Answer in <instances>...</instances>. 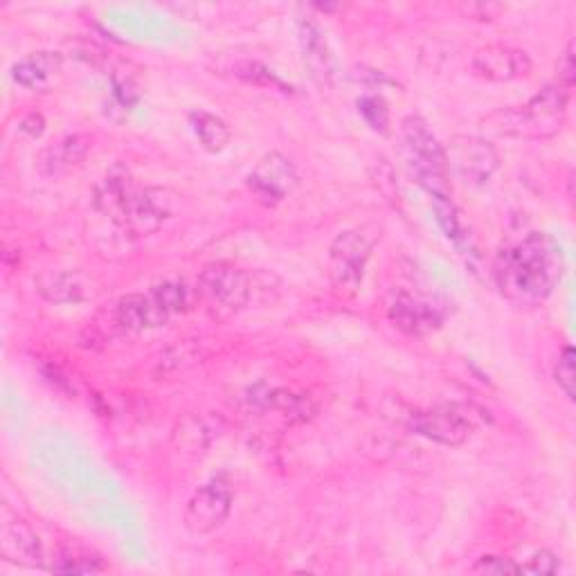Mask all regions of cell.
Wrapping results in <instances>:
<instances>
[{
	"instance_id": "6da1fadb",
	"label": "cell",
	"mask_w": 576,
	"mask_h": 576,
	"mask_svg": "<svg viewBox=\"0 0 576 576\" xmlns=\"http://www.w3.org/2000/svg\"><path fill=\"white\" fill-rule=\"evenodd\" d=\"M561 246L545 233H532L521 244L500 253L495 284L500 294L518 307L545 302L563 277Z\"/></svg>"
},
{
	"instance_id": "7a4b0ae2",
	"label": "cell",
	"mask_w": 576,
	"mask_h": 576,
	"mask_svg": "<svg viewBox=\"0 0 576 576\" xmlns=\"http://www.w3.org/2000/svg\"><path fill=\"white\" fill-rule=\"evenodd\" d=\"M569 93L561 84H547L523 106L502 108L487 118L491 131L509 138L543 140L554 138L567 118Z\"/></svg>"
},
{
	"instance_id": "3957f363",
	"label": "cell",
	"mask_w": 576,
	"mask_h": 576,
	"mask_svg": "<svg viewBox=\"0 0 576 576\" xmlns=\"http://www.w3.org/2000/svg\"><path fill=\"white\" fill-rule=\"evenodd\" d=\"M401 140H403V158L410 177L433 196V199H450V171L446 160V149L433 134L430 125L419 115H408L401 122Z\"/></svg>"
},
{
	"instance_id": "277c9868",
	"label": "cell",
	"mask_w": 576,
	"mask_h": 576,
	"mask_svg": "<svg viewBox=\"0 0 576 576\" xmlns=\"http://www.w3.org/2000/svg\"><path fill=\"white\" fill-rule=\"evenodd\" d=\"M199 296L214 320L237 316L250 300V277L230 262H212L199 275Z\"/></svg>"
},
{
	"instance_id": "5b68a950",
	"label": "cell",
	"mask_w": 576,
	"mask_h": 576,
	"mask_svg": "<svg viewBox=\"0 0 576 576\" xmlns=\"http://www.w3.org/2000/svg\"><path fill=\"white\" fill-rule=\"evenodd\" d=\"M444 149L450 174L471 188L487 185L500 167L498 149L482 136L457 134Z\"/></svg>"
},
{
	"instance_id": "8992f818",
	"label": "cell",
	"mask_w": 576,
	"mask_h": 576,
	"mask_svg": "<svg viewBox=\"0 0 576 576\" xmlns=\"http://www.w3.org/2000/svg\"><path fill=\"white\" fill-rule=\"evenodd\" d=\"M372 244L359 230H344L329 246V277L335 291L354 296L365 277Z\"/></svg>"
},
{
	"instance_id": "52a82bcc",
	"label": "cell",
	"mask_w": 576,
	"mask_h": 576,
	"mask_svg": "<svg viewBox=\"0 0 576 576\" xmlns=\"http://www.w3.org/2000/svg\"><path fill=\"white\" fill-rule=\"evenodd\" d=\"M230 509H233V491L225 480L214 478L199 487L190 498L183 513V525L194 536L212 534L227 521Z\"/></svg>"
},
{
	"instance_id": "ba28073f",
	"label": "cell",
	"mask_w": 576,
	"mask_h": 576,
	"mask_svg": "<svg viewBox=\"0 0 576 576\" xmlns=\"http://www.w3.org/2000/svg\"><path fill=\"white\" fill-rule=\"evenodd\" d=\"M298 181L300 177L296 164L279 151L266 153L248 174V188L253 196L266 207L279 205L298 188Z\"/></svg>"
},
{
	"instance_id": "9c48e42d",
	"label": "cell",
	"mask_w": 576,
	"mask_h": 576,
	"mask_svg": "<svg viewBox=\"0 0 576 576\" xmlns=\"http://www.w3.org/2000/svg\"><path fill=\"white\" fill-rule=\"evenodd\" d=\"M471 71L480 79L504 84V82L530 77L532 60H530V54L521 47L493 43V45H484V47L476 50L473 60H471Z\"/></svg>"
},
{
	"instance_id": "30bf717a",
	"label": "cell",
	"mask_w": 576,
	"mask_h": 576,
	"mask_svg": "<svg viewBox=\"0 0 576 576\" xmlns=\"http://www.w3.org/2000/svg\"><path fill=\"white\" fill-rule=\"evenodd\" d=\"M177 199L179 196L174 192L162 188L138 190L122 227L134 237L156 233V230H160L162 223L177 212Z\"/></svg>"
},
{
	"instance_id": "8fae6325",
	"label": "cell",
	"mask_w": 576,
	"mask_h": 576,
	"mask_svg": "<svg viewBox=\"0 0 576 576\" xmlns=\"http://www.w3.org/2000/svg\"><path fill=\"white\" fill-rule=\"evenodd\" d=\"M387 318L401 333L413 338H426L439 331L444 324V313L435 302L406 291L394 296L387 309Z\"/></svg>"
},
{
	"instance_id": "7c38bea8",
	"label": "cell",
	"mask_w": 576,
	"mask_h": 576,
	"mask_svg": "<svg viewBox=\"0 0 576 576\" xmlns=\"http://www.w3.org/2000/svg\"><path fill=\"white\" fill-rule=\"evenodd\" d=\"M410 428L437 444L462 446L473 433V422L457 408H433L422 410L410 417Z\"/></svg>"
},
{
	"instance_id": "4fadbf2b",
	"label": "cell",
	"mask_w": 576,
	"mask_h": 576,
	"mask_svg": "<svg viewBox=\"0 0 576 576\" xmlns=\"http://www.w3.org/2000/svg\"><path fill=\"white\" fill-rule=\"evenodd\" d=\"M138 190L140 188H136L129 171L115 167L95 188V210L122 227Z\"/></svg>"
},
{
	"instance_id": "5bb4252c",
	"label": "cell",
	"mask_w": 576,
	"mask_h": 576,
	"mask_svg": "<svg viewBox=\"0 0 576 576\" xmlns=\"http://www.w3.org/2000/svg\"><path fill=\"white\" fill-rule=\"evenodd\" d=\"M64 73V56L60 52H34L12 66V79L34 93H47Z\"/></svg>"
},
{
	"instance_id": "9a60e30c",
	"label": "cell",
	"mask_w": 576,
	"mask_h": 576,
	"mask_svg": "<svg viewBox=\"0 0 576 576\" xmlns=\"http://www.w3.org/2000/svg\"><path fill=\"white\" fill-rule=\"evenodd\" d=\"M298 39H300V47H302V56H305V64L309 66L311 75L322 84H331L335 77V60L331 54V47L324 39L322 28L305 17L298 21Z\"/></svg>"
},
{
	"instance_id": "2e32d148",
	"label": "cell",
	"mask_w": 576,
	"mask_h": 576,
	"mask_svg": "<svg viewBox=\"0 0 576 576\" xmlns=\"http://www.w3.org/2000/svg\"><path fill=\"white\" fill-rule=\"evenodd\" d=\"M90 149H93V138L86 134H75L43 149L36 158V167L45 177H64L88 158Z\"/></svg>"
},
{
	"instance_id": "e0dca14e",
	"label": "cell",
	"mask_w": 576,
	"mask_h": 576,
	"mask_svg": "<svg viewBox=\"0 0 576 576\" xmlns=\"http://www.w3.org/2000/svg\"><path fill=\"white\" fill-rule=\"evenodd\" d=\"M0 554H3L6 561L28 567H41L45 563V552L39 534L23 521H14L3 527Z\"/></svg>"
},
{
	"instance_id": "ac0fdd59",
	"label": "cell",
	"mask_w": 576,
	"mask_h": 576,
	"mask_svg": "<svg viewBox=\"0 0 576 576\" xmlns=\"http://www.w3.org/2000/svg\"><path fill=\"white\" fill-rule=\"evenodd\" d=\"M36 291L52 305H77L88 300V281L75 270H47L34 279Z\"/></svg>"
},
{
	"instance_id": "d6986e66",
	"label": "cell",
	"mask_w": 576,
	"mask_h": 576,
	"mask_svg": "<svg viewBox=\"0 0 576 576\" xmlns=\"http://www.w3.org/2000/svg\"><path fill=\"white\" fill-rule=\"evenodd\" d=\"M169 320V313L156 302V298L142 294H129L115 305V322L127 331L158 329Z\"/></svg>"
},
{
	"instance_id": "ffe728a7",
	"label": "cell",
	"mask_w": 576,
	"mask_h": 576,
	"mask_svg": "<svg viewBox=\"0 0 576 576\" xmlns=\"http://www.w3.org/2000/svg\"><path fill=\"white\" fill-rule=\"evenodd\" d=\"M216 437L214 424L199 415L183 417L174 428V446L185 455H203Z\"/></svg>"
},
{
	"instance_id": "44dd1931",
	"label": "cell",
	"mask_w": 576,
	"mask_h": 576,
	"mask_svg": "<svg viewBox=\"0 0 576 576\" xmlns=\"http://www.w3.org/2000/svg\"><path fill=\"white\" fill-rule=\"evenodd\" d=\"M190 127L194 131V136L199 138L201 147L210 153H221L227 149L230 140H233V134H230V127L216 118V115L207 113V110H192L190 113Z\"/></svg>"
},
{
	"instance_id": "7402d4cb",
	"label": "cell",
	"mask_w": 576,
	"mask_h": 576,
	"mask_svg": "<svg viewBox=\"0 0 576 576\" xmlns=\"http://www.w3.org/2000/svg\"><path fill=\"white\" fill-rule=\"evenodd\" d=\"M201 348L203 342L201 340H183L179 344H174V348H169L160 361H158V370L162 374H174V372H181L190 365H194L196 361H201Z\"/></svg>"
},
{
	"instance_id": "603a6c76",
	"label": "cell",
	"mask_w": 576,
	"mask_h": 576,
	"mask_svg": "<svg viewBox=\"0 0 576 576\" xmlns=\"http://www.w3.org/2000/svg\"><path fill=\"white\" fill-rule=\"evenodd\" d=\"M151 296L156 298V302L171 316V313H183L190 309L192 305V296H190V288L183 281L177 279H169L162 281L158 286H153Z\"/></svg>"
},
{
	"instance_id": "cb8c5ba5",
	"label": "cell",
	"mask_w": 576,
	"mask_h": 576,
	"mask_svg": "<svg viewBox=\"0 0 576 576\" xmlns=\"http://www.w3.org/2000/svg\"><path fill=\"white\" fill-rule=\"evenodd\" d=\"M50 569L60 572V574H97V572H104L106 565L102 563V558L90 556L88 552L66 550L50 565Z\"/></svg>"
},
{
	"instance_id": "d4e9b609",
	"label": "cell",
	"mask_w": 576,
	"mask_h": 576,
	"mask_svg": "<svg viewBox=\"0 0 576 576\" xmlns=\"http://www.w3.org/2000/svg\"><path fill=\"white\" fill-rule=\"evenodd\" d=\"M359 113L363 115V120L367 127L376 134H387L390 131V110L383 97L378 95H365L359 99Z\"/></svg>"
},
{
	"instance_id": "484cf974",
	"label": "cell",
	"mask_w": 576,
	"mask_h": 576,
	"mask_svg": "<svg viewBox=\"0 0 576 576\" xmlns=\"http://www.w3.org/2000/svg\"><path fill=\"white\" fill-rule=\"evenodd\" d=\"M433 207H435V216H437L439 227L444 230V235L452 242L462 239L465 225H462V218H459L455 203L450 199H433Z\"/></svg>"
},
{
	"instance_id": "4316f807",
	"label": "cell",
	"mask_w": 576,
	"mask_h": 576,
	"mask_svg": "<svg viewBox=\"0 0 576 576\" xmlns=\"http://www.w3.org/2000/svg\"><path fill=\"white\" fill-rule=\"evenodd\" d=\"M554 381L558 385V390H563V394L574 401V383H576V370H574V350L572 348H563L561 356L556 359L554 365Z\"/></svg>"
},
{
	"instance_id": "83f0119b",
	"label": "cell",
	"mask_w": 576,
	"mask_h": 576,
	"mask_svg": "<svg viewBox=\"0 0 576 576\" xmlns=\"http://www.w3.org/2000/svg\"><path fill=\"white\" fill-rule=\"evenodd\" d=\"M235 75L248 84H257V86H270V88H281L286 90V86L281 84V79H277L266 66L257 64V62H244L239 66H235Z\"/></svg>"
},
{
	"instance_id": "f1b7e54d",
	"label": "cell",
	"mask_w": 576,
	"mask_h": 576,
	"mask_svg": "<svg viewBox=\"0 0 576 576\" xmlns=\"http://www.w3.org/2000/svg\"><path fill=\"white\" fill-rule=\"evenodd\" d=\"M558 569H561V561L550 550L534 552L527 558V563L521 565V574H541V576H545V574H558Z\"/></svg>"
},
{
	"instance_id": "f546056e",
	"label": "cell",
	"mask_w": 576,
	"mask_h": 576,
	"mask_svg": "<svg viewBox=\"0 0 576 576\" xmlns=\"http://www.w3.org/2000/svg\"><path fill=\"white\" fill-rule=\"evenodd\" d=\"M473 574H495V576H504V574H521V565L513 563L506 556H482L476 561V565L471 567Z\"/></svg>"
},
{
	"instance_id": "4dcf8cb0",
	"label": "cell",
	"mask_w": 576,
	"mask_h": 576,
	"mask_svg": "<svg viewBox=\"0 0 576 576\" xmlns=\"http://www.w3.org/2000/svg\"><path fill=\"white\" fill-rule=\"evenodd\" d=\"M372 179L374 185L381 190L383 196H387V201H394V196L398 199V190H396V181H394V171L392 164L385 158H378L372 167Z\"/></svg>"
},
{
	"instance_id": "1f68e13d",
	"label": "cell",
	"mask_w": 576,
	"mask_h": 576,
	"mask_svg": "<svg viewBox=\"0 0 576 576\" xmlns=\"http://www.w3.org/2000/svg\"><path fill=\"white\" fill-rule=\"evenodd\" d=\"M576 79V62H574V41L567 43L565 52L558 56V64H556V84H561L563 88L572 90Z\"/></svg>"
},
{
	"instance_id": "d6a6232c",
	"label": "cell",
	"mask_w": 576,
	"mask_h": 576,
	"mask_svg": "<svg viewBox=\"0 0 576 576\" xmlns=\"http://www.w3.org/2000/svg\"><path fill=\"white\" fill-rule=\"evenodd\" d=\"M113 95L125 108H131L140 97L138 84L131 75H113Z\"/></svg>"
},
{
	"instance_id": "836d02e7",
	"label": "cell",
	"mask_w": 576,
	"mask_h": 576,
	"mask_svg": "<svg viewBox=\"0 0 576 576\" xmlns=\"http://www.w3.org/2000/svg\"><path fill=\"white\" fill-rule=\"evenodd\" d=\"M41 374H43V378L56 390V392H62V394H75V387H73V381L64 374V370L62 367H56L54 363H45V365H41Z\"/></svg>"
},
{
	"instance_id": "e575fe53",
	"label": "cell",
	"mask_w": 576,
	"mask_h": 576,
	"mask_svg": "<svg viewBox=\"0 0 576 576\" xmlns=\"http://www.w3.org/2000/svg\"><path fill=\"white\" fill-rule=\"evenodd\" d=\"M23 134H28L30 138H39L43 131H45V120H43V115H39V113H30L28 118L21 122V127H19Z\"/></svg>"
},
{
	"instance_id": "d590c367",
	"label": "cell",
	"mask_w": 576,
	"mask_h": 576,
	"mask_svg": "<svg viewBox=\"0 0 576 576\" xmlns=\"http://www.w3.org/2000/svg\"><path fill=\"white\" fill-rule=\"evenodd\" d=\"M502 10H504L502 6H469L467 14H473L476 19H482V21L487 19L489 21V19H495Z\"/></svg>"
},
{
	"instance_id": "8d00e7d4",
	"label": "cell",
	"mask_w": 576,
	"mask_h": 576,
	"mask_svg": "<svg viewBox=\"0 0 576 576\" xmlns=\"http://www.w3.org/2000/svg\"><path fill=\"white\" fill-rule=\"evenodd\" d=\"M367 75L365 73H354V79H359V82H367L365 79ZM370 77H372V84H390V79L383 75V73H378V71H370Z\"/></svg>"
}]
</instances>
